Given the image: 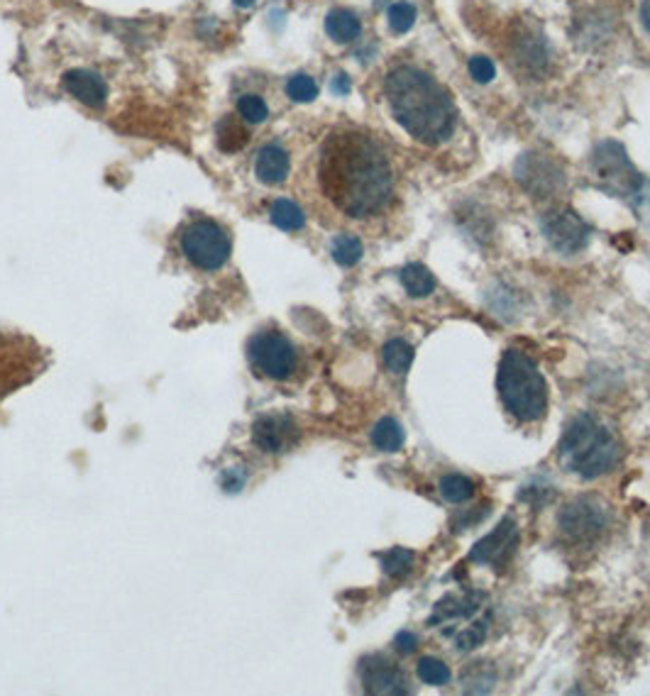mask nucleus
Masks as SVG:
<instances>
[{
    "label": "nucleus",
    "mask_w": 650,
    "mask_h": 696,
    "mask_svg": "<svg viewBox=\"0 0 650 696\" xmlns=\"http://www.w3.org/2000/svg\"><path fill=\"white\" fill-rule=\"evenodd\" d=\"M237 113H240V118H243L245 123H250V125H259V123H265V120L269 118V108H266L265 98H259V95L255 94L240 95Z\"/></svg>",
    "instance_id": "c85d7f7f"
},
{
    "label": "nucleus",
    "mask_w": 650,
    "mask_h": 696,
    "mask_svg": "<svg viewBox=\"0 0 650 696\" xmlns=\"http://www.w3.org/2000/svg\"><path fill=\"white\" fill-rule=\"evenodd\" d=\"M401 286L408 291V296L425 298L435 291V276L424 264H406L401 269Z\"/></svg>",
    "instance_id": "aec40b11"
},
{
    "label": "nucleus",
    "mask_w": 650,
    "mask_h": 696,
    "mask_svg": "<svg viewBox=\"0 0 650 696\" xmlns=\"http://www.w3.org/2000/svg\"><path fill=\"white\" fill-rule=\"evenodd\" d=\"M385 94L394 120L424 144L445 142L457 123L453 95L431 74L415 66H396L386 74Z\"/></svg>",
    "instance_id": "f03ea898"
},
{
    "label": "nucleus",
    "mask_w": 650,
    "mask_h": 696,
    "mask_svg": "<svg viewBox=\"0 0 650 696\" xmlns=\"http://www.w3.org/2000/svg\"><path fill=\"white\" fill-rule=\"evenodd\" d=\"M496 392L506 411L521 423L541 421L548 411V383L531 357L518 350H506L502 354Z\"/></svg>",
    "instance_id": "20e7f679"
},
{
    "label": "nucleus",
    "mask_w": 650,
    "mask_h": 696,
    "mask_svg": "<svg viewBox=\"0 0 650 696\" xmlns=\"http://www.w3.org/2000/svg\"><path fill=\"white\" fill-rule=\"evenodd\" d=\"M621 457L619 442L606 425L595 415L582 413L572 418L560 440V462L572 474L582 479H596L616 467Z\"/></svg>",
    "instance_id": "7ed1b4c3"
},
{
    "label": "nucleus",
    "mask_w": 650,
    "mask_h": 696,
    "mask_svg": "<svg viewBox=\"0 0 650 696\" xmlns=\"http://www.w3.org/2000/svg\"><path fill=\"white\" fill-rule=\"evenodd\" d=\"M330 254L335 259L340 266H355L365 254V247H362V240L355 235H337L333 243H330Z\"/></svg>",
    "instance_id": "393cba45"
},
{
    "label": "nucleus",
    "mask_w": 650,
    "mask_h": 696,
    "mask_svg": "<svg viewBox=\"0 0 650 696\" xmlns=\"http://www.w3.org/2000/svg\"><path fill=\"white\" fill-rule=\"evenodd\" d=\"M233 3H235L237 8L247 10V8H252V5H255V3H257V0H233Z\"/></svg>",
    "instance_id": "4c0bfd02"
},
{
    "label": "nucleus",
    "mask_w": 650,
    "mask_h": 696,
    "mask_svg": "<svg viewBox=\"0 0 650 696\" xmlns=\"http://www.w3.org/2000/svg\"><path fill=\"white\" fill-rule=\"evenodd\" d=\"M516 64L518 71H525L528 76H535L538 71L545 69L548 64V52H545V42L543 37H533L531 32H524V37H518L514 42V59L511 66Z\"/></svg>",
    "instance_id": "dca6fc26"
},
{
    "label": "nucleus",
    "mask_w": 650,
    "mask_h": 696,
    "mask_svg": "<svg viewBox=\"0 0 650 696\" xmlns=\"http://www.w3.org/2000/svg\"><path fill=\"white\" fill-rule=\"evenodd\" d=\"M592 176H595L596 186H602L606 194L619 198H631L638 194L641 186V176L631 164L626 149L621 147L619 142H604L595 149L592 154Z\"/></svg>",
    "instance_id": "0eeeda50"
},
{
    "label": "nucleus",
    "mask_w": 650,
    "mask_h": 696,
    "mask_svg": "<svg viewBox=\"0 0 650 696\" xmlns=\"http://www.w3.org/2000/svg\"><path fill=\"white\" fill-rule=\"evenodd\" d=\"M286 95L296 103H311L318 98V84L308 74H294L286 81Z\"/></svg>",
    "instance_id": "c756f323"
},
{
    "label": "nucleus",
    "mask_w": 650,
    "mask_h": 696,
    "mask_svg": "<svg viewBox=\"0 0 650 696\" xmlns=\"http://www.w3.org/2000/svg\"><path fill=\"white\" fill-rule=\"evenodd\" d=\"M485 638H486V623L485 621H477L475 626L465 628V631H460V633L455 635V645H457V650L467 652V650L479 648V645L485 642Z\"/></svg>",
    "instance_id": "2f4dec72"
},
{
    "label": "nucleus",
    "mask_w": 650,
    "mask_h": 696,
    "mask_svg": "<svg viewBox=\"0 0 650 696\" xmlns=\"http://www.w3.org/2000/svg\"><path fill=\"white\" fill-rule=\"evenodd\" d=\"M330 91H333L335 95H347L350 91H353V81H350L347 74H335L333 81H330Z\"/></svg>",
    "instance_id": "c9c22d12"
},
{
    "label": "nucleus",
    "mask_w": 650,
    "mask_h": 696,
    "mask_svg": "<svg viewBox=\"0 0 650 696\" xmlns=\"http://www.w3.org/2000/svg\"><path fill=\"white\" fill-rule=\"evenodd\" d=\"M179 247L188 264H194L201 272L220 269L233 252V243L225 227H220L211 218H196L181 227Z\"/></svg>",
    "instance_id": "39448f33"
},
{
    "label": "nucleus",
    "mask_w": 650,
    "mask_h": 696,
    "mask_svg": "<svg viewBox=\"0 0 650 696\" xmlns=\"http://www.w3.org/2000/svg\"><path fill=\"white\" fill-rule=\"evenodd\" d=\"M298 428L294 418L286 413H269L259 415L257 421L252 423V442L262 450V452H286L296 445Z\"/></svg>",
    "instance_id": "f8f14e48"
},
{
    "label": "nucleus",
    "mask_w": 650,
    "mask_h": 696,
    "mask_svg": "<svg viewBox=\"0 0 650 696\" xmlns=\"http://www.w3.org/2000/svg\"><path fill=\"white\" fill-rule=\"evenodd\" d=\"M247 140H250V130L240 123V118L223 115L218 120V125H215V144H218L220 152H225V154L240 152L247 144Z\"/></svg>",
    "instance_id": "6ab92c4d"
},
{
    "label": "nucleus",
    "mask_w": 650,
    "mask_h": 696,
    "mask_svg": "<svg viewBox=\"0 0 650 696\" xmlns=\"http://www.w3.org/2000/svg\"><path fill=\"white\" fill-rule=\"evenodd\" d=\"M485 602L482 592H465V594H447L445 599H440L435 603V611L431 616V626L443 623V621H453V618H467L479 609V603Z\"/></svg>",
    "instance_id": "f3484780"
},
{
    "label": "nucleus",
    "mask_w": 650,
    "mask_h": 696,
    "mask_svg": "<svg viewBox=\"0 0 650 696\" xmlns=\"http://www.w3.org/2000/svg\"><path fill=\"white\" fill-rule=\"evenodd\" d=\"M440 493L450 503H463L475 496V484H472V479L463 477V474H445L440 479Z\"/></svg>",
    "instance_id": "bb28decb"
},
{
    "label": "nucleus",
    "mask_w": 650,
    "mask_h": 696,
    "mask_svg": "<svg viewBox=\"0 0 650 696\" xmlns=\"http://www.w3.org/2000/svg\"><path fill=\"white\" fill-rule=\"evenodd\" d=\"M543 235L557 252L575 254L587 247L592 230L577 213L563 208V211H553L543 218Z\"/></svg>",
    "instance_id": "1a4fd4ad"
},
{
    "label": "nucleus",
    "mask_w": 650,
    "mask_h": 696,
    "mask_svg": "<svg viewBox=\"0 0 650 696\" xmlns=\"http://www.w3.org/2000/svg\"><path fill=\"white\" fill-rule=\"evenodd\" d=\"M247 360L250 367L265 379L286 382L296 372V347L279 330H259L247 343Z\"/></svg>",
    "instance_id": "423d86ee"
},
{
    "label": "nucleus",
    "mask_w": 650,
    "mask_h": 696,
    "mask_svg": "<svg viewBox=\"0 0 650 696\" xmlns=\"http://www.w3.org/2000/svg\"><path fill=\"white\" fill-rule=\"evenodd\" d=\"M560 528L572 540H595L609 523L606 506L596 499H577L560 511Z\"/></svg>",
    "instance_id": "9d476101"
},
{
    "label": "nucleus",
    "mask_w": 650,
    "mask_h": 696,
    "mask_svg": "<svg viewBox=\"0 0 650 696\" xmlns=\"http://www.w3.org/2000/svg\"><path fill=\"white\" fill-rule=\"evenodd\" d=\"M291 172L289 152L279 144H265L257 152L255 159V176H257L265 186H279L286 181Z\"/></svg>",
    "instance_id": "2eb2a0df"
},
{
    "label": "nucleus",
    "mask_w": 650,
    "mask_h": 696,
    "mask_svg": "<svg viewBox=\"0 0 650 696\" xmlns=\"http://www.w3.org/2000/svg\"><path fill=\"white\" fill-rule=\"evenodd\" d=\"M323 196L345 218L365 220L382 213L394 194V174L382 144L357 130L328 134L318 154Z\"/></svg>",
    "instance_id": "f257e3e1"
},
{
    "label": "nucleus",
    "mask_w": 650,
    "mask_h": 696,
    "mask_svg": "<svg viewBox=\"0 0 650 696\" xmlns=\"http://www.w3.org/2000/svg\"><path fill=\"white\" fill-rule=\"evenodd\" d=\"M518 184L535 198H548L560 191L563 186V169L555 159L548 154H538V152H528L518 159L514 166Z\"/></svg>",
    "instance_id": "6e6552de"
},
{
    "label": "nucleus",
    "mask_w": 650,
    "mask_h": 696,
    "mask_svg": "<svg viewBox=\"0 0 650 696\" xmlns=\"http://www.w3.org/2000/svg\"><path fill=\"white\" fill-rule=\"evenodd\" d=\"M404 440H406L404 428L394 418H382L375 425V431H372V445L376 450H382V452H399L401 447H404Z\"/></svg>",
    "instance_id": "4be33fe9"
},
{
    "label": "nucleus",
    "mask_w": 650,
    "mask_h": 696,
    "mask_svg": "<svg viewBox=\"0 0 650 696\" xmlns=\"http://www.w3.org/2000/svg\"><path fill=\"white\" fill-rule=\"evenodd\" d=\"M360 680L367 694H408L406 674L385 655H369L360 662Z\"/></svg>",
    "instance_id": "ddd939ff"
},
{
    "label": "nucleus",
    "mask_w": 650,
    "mask_h": 696,
    "mask_svg": "<svg viewBox=\"0 0 650 696\" xmlns=\"http://www.w3.org/2000/svg\"><path fill=\"white\" fill-rule=\"evenodd\" d=\"M325 32H328L330 40L340 42V45H347V42H353L360 37L362 23L353 10L335 8V10H330L328 17H325Z\"/></svg>",
    "instance_id": "a211bd4d"
},
{
    "label": "nucleus",
    "mask_w": 650,
    "mask_h": 696,
    "mask_svg": "<svg viewBox=\"0 0 650 696\" xmlns=\"http://www.w3.org/2000/svg\"><path fill=\"white\" fill-rule=\"evenodd\" d=\"M382 560V570L389 574L392 579H404L408 572L414 570L415 564V552L408 548H392L379 555Z\"/></svg>",
    "instance_id": "a878e982"
},
{
    "label": "nucleus",
    "mask_w": 650,
    "mask_h": 696,
    "mask_svg": "<svg viewBox=\"0 0 650 696\" xmlns=\"http://www.w3.org/2000/svg\"><path fill=\"white\" fill-rule=\"evenodd\" d=\"M460 681H463L465 691H470V694H486L494 689L496 672L489 662H472L463 670Z\"/></svg>",
    "instance_id": "5701e85b"
},
{
    "label": "nucleus",
    "mask_w": 650,
    "mask_h": 696,
    "mask_svg": "<svg viewBox=\"0 0 650 696\" xmlns=\"http://www.w3.org/2000/svg\"><path fill=\"white\" fill-rule=\"evenodd\" d=\"M245 482H247V474H245L240 467H235V470H225V474H223V479H220V484H223L225 492H240V489L245 486Z\"/></svg>",
    "instance_id": "72a5a7b5"
},
{
    "label": "nucleus",
    "mask_w": 650,
    "mask_h": 696,
    "mask_svg": "<svg viewBox=\"0 0 650 696\" xmlns=\"http://www.w3.org/2000/svg\"><path fill=\"white\" fill-rule=\"evenodd\" d=\"M518 528L514 518H504L489 535L479 540L472 548L470 560L477 564H492V567H506L511 557L516 555Z\"/></svg>",
    "instance_id": "9b49d317"
},
{
    "label": "nucleus",
    "mask_w": 650,
    "mask_h": 696,
    "mask_svg": "<svg viewBox=\"0 0 650 696\" xmlns=\"http://www.w3.org/2000/svg\"><path fill=\"white\" fill-rule=\"evenodd\" d=\"M494 74H496V66H494V62L489 59V56H472L470 59V76L477 84H489V81L494 79Z\"/></svg>",
    "instance_id": "473e14b6"
},
{
    "label": "nucleus",
    "mask_w": 650,
    "mask_h": 696,
    "mask_svg": "<svg viewBox=\"0 0 650 696\" xmlns=\"http://www.w3.org/2000/svg\"><path fill=\"white\" fill-rule=\"evenodd\" d=\"M394 648H396V652H401V655H411V652H415V648H418V638H415L414 633H408V631H401V633H396V638H394Z\"/></svg>",
    "instance_id": "f704fd0d"
},
{
    "label": "nucleus",
    "mask_w": 650,
    "mask_h": 696,
    "mask_svg": "<svg viewBox=\"0 0 650 696\" xmlns=\"http://www.w3.org/2000/svg\"><path fill=\"white\" fill-rule=\"evenodd\" d=\"M269 220L279 230H284V233H298L305 225L304 211L294 201H289V198H276L272 208H269Z\"/></svg>",
    "instance_id": "412c9836"
},
{
    "label": "nucleus",
    "mask_w": 650,
    "mask_h": 696,
    "mask_svg": "<svg viewBox=\"0 0 650 696\" xmlns=\"http://www.w3.org/2000/svg\"><path fill=\"white\" fill-rule=\"evenodd\" d=\"M415 672H418V680L428 684V687H445L447 681L453 680L450 667L443 660H435V657H424L418 662V667H415Z\"/></svg>",
    "instance_id": "cd10ccee"
},
{
    "label": "nucleus",
    "mask_w": 650,
    "mask_h": 696,
    "mask_svg": "<svg viewBox=\"0 0 650 696\" xmlns=\"http://www.w3.org/2000/svg\"><path fill=\"white\" fill-rule=\"evenodd\" d=\"M641 20L650 35V0H641Z\"/></svg>",
    "instance_id": "e433bc0d"
},
{
    "label": "nucleus",
    "mask_w": 650,
    "mask_h": 696,
    "mask_svg": "<svg viewBox=\"0 0 650 696\" xmlns=\"http://www.w3.org/2000/svg\"><path fill=\"white\" fill-rule=\"evenodd\" d=\"M62 84L66 88V94L74 95L76 101L88 105V108H103L108 101V86L94 71L71 69L64 74Z\"/></svg>",
    "instance_id": "4468645a"
},
{
    "label": "nucleus",
    "mask_w": 650,
    "mask_h": 696,
    "mask_svg": "<svg viewBox=\"0 0 650 696\" xmlns=\"http://www.w3.org/2000/svg\"><path fill=\"white\" fill-rule=\"evenodd\" d=\"M385 364L394 374H406L411 364H414V347L406 340L394 337V340L385 344Z\"/></svg>",
    "instance_id": "b1692460"
},
{
    "label": "nucleus",
    "mask_w": 650,
    "mask_h": 696,
    "mask_svg": "<svg viewBox=\"0 0 650 696\" xmlns=\"http://www.w3.org/2000/svg\"><path fill=\"white\" fill-rule=\"evenodd\" d=\"M386 17H389V27H392V32L404 35V32H408L415 25V8L411 5V3H406V0H399V3L389 5Z\"/></svg>",
    "instance_id": "7c9ffc66"
}]
</instances>
